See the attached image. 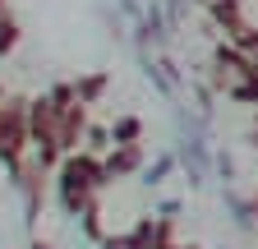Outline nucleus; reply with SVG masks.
Returning <instances> with one entry per match:
<instances>
[{
  "label": "nucleus",
  "instance_id": "f03ea898",
  "mask_svg": "<svg viewBox=\"0 0 258 249\" xmlns=\"http://www.w3.org/2000/svg\"><path fill=\"white\" fill-rule=\"evenodd\" d=\"M28 143H32V134H28V106L23 102L0 106V162H5L10 171H19Z\"/></svg>",
  "mask_w": 258,
  "mask_h": 249
},
{
  "label": "nucleus",
  "instance_id": "1a4fd4ad",
  "mask_svg": "<svg viewBox=\"0 0 258 249\" xmlns=\"http://www.w3.org/2000/svg\"><path fill=\"white\" fill-rule=\"evenodd\" d=\"M166 249H194V244H175V240H171V244H166Z\"/></svg>",
  "mask_w": 258,
  "mask_h": 249
},
{
  "label": "nucleus",
  "instance_id": "423d86ee",
  "mask_svg": "<svg viewBox=\"0 0 258 249\" xmlns=\"http://www.w3.org/2000/svg\"><path fill=\"white\" fill-rule=\"evenodd\" d=\"M83 139H88V152H106V148H111V143H106L111 130H102V125H88V134H83Z\"/></svg>",
  "mask_w": 258,
  "mask_h": 249
},
{
  "label": "nucleus",
  "instance_id": "39448f33",
  "mask_svg": "<svg viewBox=\"0 0 258 249\" xmlns=\"http://www.w3.org/2000/svg\"><path fill=\"white\" fill-rule=\"evenodd\" d=\"M83 231H88V240H97V244L106 240V226H102V203H88V208H83Z\"/></svg>",
  "mask_w": 258,
  "mask_h": 249
},
{
  "label": "nucleus",
  "instance_id": "6e6552de",
  "mask_svg": "<svg viewBox=\"0 0 258 249\" xmlns=\"http://www.w3.org/2000/svg\"><path fill=\"white\" fill-rule=\"evenodd\" d=\"M32 249H51V244H46V240H32Z\"/></svg>",
  "mask_w": 258,
  "mask_h": 249
},
{
  "label": "nucleus",
  "instance_id": "0eeeda50",
  "mask_svg": "<svg viewBox=\"0 0 258 249\" xmlns=\"http://www.w3.org/2000/svg\"><path fill=\"white\" fill-rule=\"evenodd\" d=\"M14 42H19V28H14V23H0V55H5Z\"/></svg>",
  "mask_w": 258,
  "mask_h": 249
},
{
  "label": "nucleus",
  "instance_id": "f257e3e1",
  "mask_svg": "<svg viewBox=\"0 0 258 249\" xmlns=\"http://www.w3.org/2000/svg\"><path fill=\"white\" fill-rule=\"evenodd\" d=\"M102 184L106 180V166L97 152L79 148V152H64V162L55 166V190H60V203L70 217H83L88 203H97V194H102Z\"/></svg>",
  "mask_w": 258,
  "mask_h": 249
},
{
  "label": "nucleus",
  "instance_id": "20e7f679",
  "mask_svg": "<svg viewBox=\"0 0 258 249\" xmlns=\"http://www.w3.org/2000/svg\"><path fill=\"white\" fill-rule=\"evenodd\" d=\"M143 139V120L139 115H120L111 125V143H139Z\"/></svg>",
  "mask_w": 258,
  "mask_h": 249
},
{
  "label": "nucleus",
  "instance_id": "7ed1b4c3",
  "mask_svg": "<svg viewBox=\"0 0 258 249\" xmlns=\"http://www.w3.org/2000/svg\"><path fill=\"white\" fill-rule=\"evenodd\" d=\"M102 166H106V180H124V175L143 171V148L139 143H111Z\"/></svg>",
  "mask_w": 258,
  "mask_h": 249
}]
</instances>
